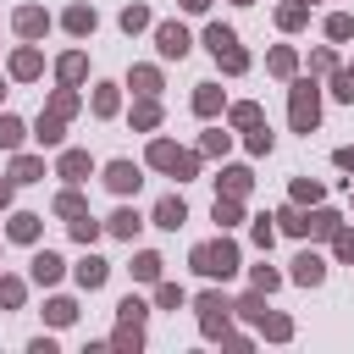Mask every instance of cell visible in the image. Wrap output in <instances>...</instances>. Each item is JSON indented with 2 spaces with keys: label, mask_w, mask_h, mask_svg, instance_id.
<instances>
[{
  "label": "cell",
  "mask_w": 354,
  "mask_h": 354,
  "mask_svg": "<svg viewBox=\"0 0 354 354\" xmlns=\"http://www.w3.org/2000/svg\"><path fill=\"white\" fill-rule=\"evenodd\" d=\"M232 122H238V127H260V105H238Z\"/></svg>",
  "instance_id": "obj_28"
},
{
  "label": "cell",
  "mask_w": 354,
  "mask_h": 354,
  "mask_svg": "<svg viewBox=\"0 0 354 354\" xmlns=\"http://www.w3.org/2000/svg\"><path fill=\"white\" fill-rule=\"evenodd\" d=\"M0 304H22V282L6 277V282H0Z\"/></svg>",
  "instance_id": "obj_32"
},
{
  "label": "cell",
  "mask_w": 354,
  "mask_h": 354,
  "mask_svg": "<svg viewBox=\"0 0 354 354\" xmlns=\"http://www.w3.org/2000/svg\"><path fill=\"white\" fill-rule=\"evenodd\" d=\"M321 277H326V266H321L315 254H299V260H293V282L310 288V282H321Z\"/></svg>",
  "instance_id": "obj_8"
},
{
  "label": "cell",
  "mask_w": 354,
  "mask_h": 354,
  "mask_svg": "<svg viewBox=\"0 0 354 354\" xmlns=\"http://www.w3.org/2000/svg\"><path fill=\"white\" fill-rule=\"evenodd\" d=\"M155 44H160V55H188V33L177 22H160L155 28Z\"/></svg>",
  "instance_id": "obj_6"
},
{
  "label": "cell",
  "mask_w": 354,
  "mask_h": 354,
  "mask_svg": "<svg viewBox=\"0 0 354 354\" xmlns=\"http://www.w3.org/2000/svg\"><path fill=\"white\" fill-rule=\"evenodd\" d=\"M55 210H61V216H83V199H77V194H61V205H55Z\"/></svg>",
  "instance_id": "obj_36"
},
{
  "label": "cell",
  "mask_w": 354,
  "mask_h": 354,
  "mask_svg": "<svg viewBox=\"0 0 354 354\" xmlns=\"http://www.w3.org/2000/svg\"><path fill=\"white\" fill-rule=\"evenodd\" d=\"M111 232H116V238H133V232H138V216H133V210H116V216H111Z\"/></svg>",
  "instance_id": "obj_18"
},
{
  "label": "cell",
  "mask_w": 354,
  "mask_h": 354,
  "mask_svg": "<svg viewBox=\"0 0 354 354\" xmlns=\"http://www.w3.org/2000/svg\"><path fill=\"white\" fill-rule=\"evenodd\" d=\"M271 72H293V50H277L271 55Z\"/></svg>",
  "instance_id": "obj_37"
},
{
  "label": "cell",
  "mask_w": 354,
  "mask_h": 354,
  "mask_svg": "<svg viewBox=\"0 0 354 354\" xmlns=\"http://www.w3.org/2000/svg\"><path fill=\"white\" fill-rule=\"evenodd\" d=\"M243 6H249V0H243Z\"/></svg>",
  "instance_id": "obj_48"
},
{
  "label": "cell",
  "mask_w": 354,
  "mask_h": 354,
  "mask_svg": "<svg viewBox=\"0 0 354 354\" xmlns=\"http://www.w3.org/2000/svg\"><path fill=\"white\" fill-rule=\"evenodd\" d=\"M144 22H149V11H144V6H127V11H122V28H127V33H138Z\"/></svg>",
  "instance_id": "obj_23"
},
{
  "label": "cell",
  "mask_w": 354,
  "mask_h": 354,
  "mask_svg": "<svg viewBox=\"0 0 354 354\" xmlns=\"http://www.w3.org/2000/svg\"><path fill=\"white\" fill-rule=\"evenodd\" d=\"M94 111H100V116H111V111H116V94H111V88H100V94H94Z\"/></svg>",
  "instance_id": "obj_34"
},
{
  "label": "cell",
  "mask_w": 354,
  "mask_h": 354,
  "mask_svg": "<svg viewBox=\"0 0 354 354\" xmlns=\"http://www.w3.org/2000/svg\"><path fill=\"white\" fill-rule=\"evenodd\" d=\"M133 271H138L144 282H155V277H160V260H155V254H138V266H133Z\"/></svg>",
  "instance_id": "obj_29"
},
{
  "label": "cell",
  "mask_w": 354,
  "mask_h": 354,
  "mask_svg": "<svg viewBox=\"0 0 354 354\" xmlns=\"http://www.w3.org/2000/svg\"><path fill=\"white\" fill-rule=\"evenodd\" d=\"M277 221H282V227H288V232H304V216H299V210H282V216H277Z\"/></svg>",
  "instance_id": "obj_39"
},
{
  "label": "cell",
  "mask_w": 354,
  "mask_h": 354,
  "mask_svg": "<svg viewBox=\"0 0 354 354\" xmlns=\"http://www.w3.org/2000/svg\"><path fill=\"white\" fill-rule=\"evenodd\" d=\"M315 116H321V105H315V83H293V127L310 133Z\"/></svg>",
  "instance_id": "obj_3"
},
{
  "label": "cell",
  "mask_w": 354,
  "mask_h": 354,
  "mask_svg": "<svg viewBox=\"0 0 354 354\" xmlns=\"http://www.w3.org/2000/svg\"><path fill=\"white\" fill-rule=\"evenodd\" d=\"M260 326H266V332H271V337H288V321H282V315H271V321H266V315H260Z\"/></svg>",
  "instance_id": "obj_42"
},
{
  "label": "cell",
  "mask_w": 354,
  "mask_h": 354,
  "mask_svg": "<svg viewBox=\"0 0 354 354\" xmlns=\"http://www.w3.org/2000/svg\"><path fill=\"white\" fill-rule=\"evenodd\" d=\"M216 221H221V227H232V221H238V199H232V194H227V199H216Z\"/></svg>",
  "instance_id": "obj_25"
},
{
  "label": "cell",
  "mask_w": 354,
  "mask_h": 354,
  "mask_svg": "<svg viewBox=\"0 0 354 354\" xmlns=\"http://www.w3.org/2000/svg\"><path fill=\"white\" fill-rule=\"evenodd\" d=\"M183 216H188V210H183V199H160V210H155V221H160V227H171V232L183 227Z\"/></svg>",
  "instance_id": "obj_9"
},
{
  "label": "cell",
  "mask_w": 354,
  "mask_h": 354,
  "mask_svg": "<svg viewBox=\"0 0 354 354\" xmlns=\"http://www.w3.org/2000/svg\"><path fill=\"white\" fill-rule=\"evenodd\" d=\"M304 232H321V238H326V232H337V216H332V210H315V216L304 221Z\"/></svg>",
  "instance_id": "obj_19"
},
{
  "label": "cell",
  "mask_w": 354,
  "mask_h": 354,
  "mask_svg": "<svg viewBox=\"0 0 354 354\" xmlns=\"http://www.w3.org/2000/svg\"><path fill=\"white\" fill-rule=\"evenodd\" d=\"M254 288L266 293V288H277V271H266V266H254Z\"/></svg>",
  "instance_id": "obj_41"
},
{
  "label": "cell",
  "mask_w": 354,
  "mask_h": 354,
  "mask_svg": "<svg viewBox=\"0 0 354 354\" xmlns=\"http://www.w3.org/2000/svg\"><path fill=\"white\" fill-rule=\"evenodd\" d=\"M337 254H343V260H354V232H337Z\"/></svg>",
  "instance_id": "obj_44"
},
{
  "label": "cell",
  "mask_w": 354,
  "mask_h": 354,
  "mask_svg": "<svg viewBox=\"0 0 354 354\" xmlns=\"http://www.w3.org/2000/svg\"><path fill=\"white\" fill-rule=\"evenodd\" d=\"M337 166H343V171H354V149H337Z\"/></svg>",
  "instance_id": "obj_45"
},
{
  "label": "cell",
  "mask_w": 354,
  "mask_h": 354,
  "mask_svg": "<svg viewBox=\"0 0 354 354\" xmlns=\"http://www.w3.org/2000/svg\"><path fill=\"white\" fill-rule=\"evenodd\" d=\"M72 315H77V310H72V304H66V299H55V304H50V321H55V326H66V321H72Z\"/></svg>",
  "instance_id": "obj_31"
},
{
  "label": "cell",
  "mask_w": 354,
  "mask_h": 354,
  "mask_svg": "<svg viewBox=\"0 0 354 354\" xmlns=\"http://www.w3.org/2000/svg\"><path fill=\"white\" fill-rule=\"evenodd\" d=\"M216 105H221V94H216L210 83H205V88L194 94V111H199V116H216Z\"/></svg>",
  "instance_id": "obj_16"
},
{
  "label": "cell",
  "mask_w": 354,
  "mask_h": 354,
  "mask_svg": "<svg viewBox=\"0 0 354 354\" xmlns=\"http://www.w3.org/2000/svg\"><path fill=\"white\" fill-rule=\"evenodd\" d=\"M55 277H61V260H55L50 249H44V254H33V282H55Z\"/></svg>",
  "instance_id": "obj_10"
},
{
  "label": "cell",
  "mask_w": 354,
  "mask_h": 354,
  "mask_svg": "<svg viewBox=\"0 0 354 354\" xmlns=\"http://www.w3.org/2000/svg\"><path fill=\"white\" fill-rule=\"evenodd\" d=\"M11 238H17V243H33V238H39V216H17V221H11Z\"/></svg>",
  "instance_id": "obj_14"
},
{
  "label": "cell",
  "mask_w": 354,
  "mask_h": 354,
  "mask_svg": "<svg viewBox=\"0 0 354 354\" xmlns=\"http://www.w3.org/2000/svg\"><path fill=\"white\" fill-rule=\"evenodd\" d=\"M83 171H88V155H77V149H72V155H61V177H72V183H77Z\"/></svg>",
  "instance_id": "obj_17"
},
{
  "label": "cell",
  "mask_w": 354,
  "mask_h": 354,
  "mask_svg": "<svg viewBox=\"0 0 354 354\" xmlns=\"http://www.w3.org/2000/svg\"><path fill=\"white\" fill-rule=\"evenodd\" d=\"M337 100H354V72H337Z\"/></svg>",
  "instance_id": "obj_43"
},
{
  "label": "cell",
  "mask_w": 354,
  "mask_h": 354,
  "mask_svg": "<svg viewBox=\"0 0 354 354\" xmlns=\"http://www.w3.org/2000/svg\"><path fill=\"white\" fill-rule=\"evenodd\" d=\"M221 188H227V194H232V199H238V194H249V171H243V166H232V171H227V183H221Z\"/></svg>",
  "instance_id": "obj_22"
},
{
  "label": "cell",
  "mask_w": 354,
  "mask_h": 354,
  "mask_svg": "<svg viewBox=\"0 0 354 354\" xmlns=\"http://www.w3.org/2000/svg\"><path fill=\"white\" fill-rule=\"evenodd\" d=\"M133 122H138V127H155V122H160V105H155V100H144V105L133 111Z\"/></svg>",
  "instance_id": "obj_24"
},
{
  "label": "cell",
  "mask_w": 354,
  "mask_h": 354,
  "mask_svg": "<svg viewBox=\"0 0 354 354\" xmlns=\"http://www.w3.org/2000/svg\"><path fill=\"white\" fill-rule=\"evenodd\" d=\"M326 33H332V39H348V33H354V22H348V17H332V22H326Z\"/></svg>",
  "instance_id": "obj_33"
},
{
  "label": "cell",
  "mask_w": 354,
  "mask_h": 354,
  "mask_svg": "<svg viewBox=\"0 0 354 354\" xmlns=\"http://www.w3.org/2000/svg\"><path fill=\"white\" fill-rule=\"evenodd\" d=\"M77 282H83V288H100V282H105V260H100V254H88V260L77 266Z\"/></svg>",
  "instance_id": "obj_11"
},
{
  "label": "cell",
  "mask_w": 354,
  "mask_h": 354,
  "mask_svg": "<svg viewBox=\"0 0 354 354\" xmlns=\"http://www.w3.org/2000/svg\"><path fill=\"white\" fill-rule=\"evenodd\" d=\"M17 33H44V11L22 6V11H17Z\"/></svg>",
  "instance_id": "obj_13"
},
{
  "label": "cell",
  "mask_w": 354,
  "mask_h": 354,
  "mask_svg": "<svg viewBox=\"0 0 354 354\" xmlns=\"http://www.w3.org/2000/svg\"><path fill=\"white\" fill-rule=\"evenodd\" d=\"M11 72H17V77H33V72H39V55H33V50H17V55H11Z\"/></svg>",
  "instance_id": "obj_15"
},
{
  "label": "cell",
  "mask_w": 354,
  "mask_h": 354,
  "mask_svg": "<svg viewBox=\"0 0 354 354\" xmlns=\"http://www.w3.org/2000/svg\"><path fill=\"white\" fill-rule=\"evenodd\" d=\"M133 83H138V94H155V88H160V77H155L149 66H138V72H133Z\"/></svg>",
  "instance_id": "obj_27"
},
{
  "label": "cell",
  "mask_w": 354,
  "mask_h": 354,
  "mask_svg": "<svg viewBox=\"0 0 354 354\" xmlns=\"http://www.w3.org/2000/svg\"><path fill=\"white\" fill-rule=\"evenodd\" d=\"M277 22H282V28H299V22H304V6H282Z\"/></svg>",
  "instance_id": "obj_30"
},
{
  "label": "cell",
  "mask_w": 354,
  "mask_h": 354,
  "mask_svg": "<svg viewBox=\"0 0 354 354\" xmlns=\"http://www.w3.org/2000/svg\"><path fill=\"white\" fill-rule=\"evenodd\" d=\"M72 238H83V243H88V238H94V221H88V216H77V221H72Z\"/></svg>",
  "instance_id": "obj_40"
},
{
  "label": "cell",
  "mask_w": 354,
  "mask_h": 354,
  "mask_svg": "<svg viewBox=\"0 0 354 354\" xmlns=\"http://www.w3.org/2000/svg\"><path fill=\"white\" fill-rule=\"evenodd\" d=\"M39 144H61V116H39Z\"/></svg>",
  "instance_id": "obj_21"
},
{
  "label": "cell",
  "mask_w": 354,
  "mask_h": 354,
  "mask_svg": "<svg viewBox=\"0 0 354 354\" xmlns=\"http://www.w3.org/2000/svg\"><path fill=\"white\" fill-rule=\"evenodd\" d=\"M227 310H232V304H227L221 293H205V299H199V315H205V332H221V326H227Z\"/></svg>",
  "instance_id": "obj_7"
},
{
  "label": "cell",
  "mask_w": 354,
  "mask_h": 354,
  "mask_svg": "<svg viewBox=\"0 0 354 354\" xmlns=\"http://www.w3.org/2000/svg\"><path fill=\"white\" fill-rule=\"evenodd\" d=\"M249 149H254V155H266V149H271V133H266V127H254V133H249Z\"/></svg>",
  "instance_id": "obj_35"
},
{
  "label": "cell",
  "mask_w": 354,
  "mask_h": 354,
  "mask_svg": "<svg viewBox=\"0 0 354 354\" xmlns=\"http://www.w3.org/2000/svg\"><path fill=\"white\" fill-rule=\"evenodd\" d=\"M149 166H166V171H194V155H177V144L155 138V144H149Z\"/></svg>",
  "instance_id": "obj_4"
},
{
  "label": "cell",
  "mask_w": 354,
  "mask_h": 354,
  "mask_svg": "<svg viewBox=\"0 0 354 354\" xmlns=\"http://www.w3.org/2000/svg\"><path fill=\"white\" fill-rule=\"evenodd\" d=\"M6 199H11V183H0V205H6Z\"/></svg>",
  "instance_id": "obj_47"
},
{
  "label": "cell",
  "mask_w": 354,
  "mask_h": 354,
  "mask_svg": "<svg viewBox=\"0 0 354 354\" xmlns=\"http://www.w3.org/2000/svg\"><path fill=\"white\" fill-rule=\"evenodd\" d=\"M183 6H188V11H205V6H210V0H183Z\"/></svg>",
  "instance_id": "obj_46"
},
{
  "label": "cell",
  "mask_w": 354,
  "mask_h": 354,
  "mask_svg": "<svg viewBox=\"0 0 354 354\" xmlns=\"http://www.w3.org/2000/svg\"><path fill=\"white\" fill-rule=\"evenodd\" d=\"M105 183H111L116 194H133L144 177H138V166H133V160H111V166H105Z\"/></svg>",
  "instance_id": "obj_5"
},
{
  "label": "cell",
  "mask_w": 354,
  "mask_h": 354,
  "mask_svg": "<svg viewBox=\"0 0 354 354\" xmlns=\"http://www.w3.org/2000/svg\"><path fill=\"white\" fill-rule=\"evenodd\" d=\"M39 177V160H17V183H33Z\"/></svg>",
  "instance_id": "obj_38"
},
{
  "label": "cell",
  "mask_w": 354,
  "mask_h": 354,
  "mask_svg": "<svg viewBox=\"0 0 354 354\" xmlns=\"http://www.w3.org/2000/svg\"><path fill=\"white\" fill-rule=\"evenodd\" d=\"M61 77L77 83V77H83V55H61Z\"/></svg>",
  "instance_id": "obj_26"
},
{
  "label": "cell",
  "mask_w": 354,
  "mask_h": 354,
  "mask_svg": "<svg viewBox=\"0 0 354 354\" xmlns=\"http://www.w3.org/2000/svg\"><path fill=\"white\" fill-rule=\"evenodd\" d=\"M205 44L216 50V61H221L227 72H243V66H249V55L238 50V39H232V28H221V22H216V28L205 33Z\"/></svg>",
  "instance_id": "obj_2"
},
{
  "label": "cell",
  "mask_w": 354,
  "mask_h": 354,
  "mask_svg": "<svg viewBox=\"0 0 354 354\" xmlns=\"http://www.w3.org/2000/svg\"><path fill=\"white\" fill-rule=\"evenodd\" d=\"M66 28L72 33H94V6H72L66 11Z\"/></svg>",
  "instance_id": "obj_12"
},
{
  "label": "cell",
  "mask_w": 354,
  "mask_h": 354,
  "mask_svg": "<svg viewBox=\"0 0 354 354\" xmlns=\"http://www.w3.org/2000/svg\"><path fill=\"white\" fill-rule=\"evenodd\" d=\"M194 271H205V277H232V271H238V249H232L227 238L199 243V249H194Z\"/></svg>",
  "instance_id": "obj_1"
},
{
  "label": "cell",
  "mask_w": 354,
  "mask_h": 354,
  "mask_svg": "<svg viewBox=\"0 0 354 354\" xmlns=\"http://www.w3.org/2000/svg\"><path fill=\"white\" fill-rule=\"evenodd\" d=\"M0 144H6V149L22 144V122H17V116H0Z\"/></svg>",
  "instance_id": "obj_20"
}]
</instances>
